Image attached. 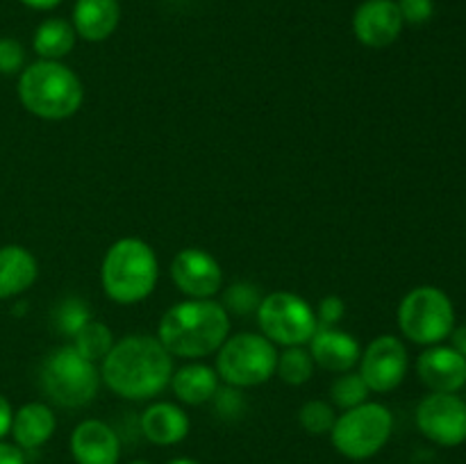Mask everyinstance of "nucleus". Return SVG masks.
<instances>
[{
    "instance_id": "f257e3e1",
    "label": "nucleus",
    "mask_w": 466,
    "mask_h": 464,
    "mask_svg": "<svg viewBox=\"0 0 466 464\" xmlns=\"http://www.w3.org/2000/svg\"><path fill=\"white\" fill-rule=\"evenodd\" d=\"M173 355L157 337L127 335L114 341L100 362V380L126 400H150L162 394L173 376Z\"/></svg>"
},
{
    "instance_id": "f03ea898",
    "label": "nucleus",
    "mask_w": 466,
    "mask_h": 464,
    "mask_svg": "<svg viewBox=\"0 0 466 464\" xmlns=\"http://www.w3.org/2000/svg\"><path fill=\"white\" fill-rule=\"evenodd\" d=\"M230 337V314L212 298H187L164 312L157 339L173 358L203 359Z\"/></svg>"
},
{
    "instance_id": "7ed1b4c3",
    "label": "nucleus",
    "mask_w": 466,
    "mask_h": 464,
    "mask_svg": "<svg viewBox=\"0 0 466 464\" xmlns=\"http://www.w3.org/2000/svg\"><path fill=\"white\" fill-rule=\"evenodd\" d=\"M18 100L44 121H66L85 103V86L77 73L53 59H36L18 73Z\"/></svg>"
},
{
    "instance_id": "20e7f679",
    "label": "nucleus",
    "mask_w": 466,
    "mask_h": 464,
    "mask_svg": "<svg viewBox=\"0 0 466 464\" xmlns=\"http://www.w3.org/2000/svg\"><path fill=\"white\" fill-rule=\"evenodd\" d=\"M159 282V259L153 246L139 237L116 239L100 264V285L109 300L137 305L148 298Z\"/></svg>"
},
{
    "instance_id": "39448f33",
    "label": "nucleus",
    "mask_w": 466,
    "mask_h": 464,
    "mask_svg": "<svg viewBox=\"0 0 466 464\" xmlns=\"http://www.w3.org/2000/svg\"><path fill=\"white\" fill-rule=\"evenodd\" d=\"M41 391L59 408H85L100 389V368L73 346H59L46 355L39 373Z\"/></svg>"
},
{
    "instance_id": "423d86ee",
    "label": "nucleus",
    "mask_w": 466,
    "mask_h": 464,
    "mask_svg": "<svg viewBox=\"0 0 466 464\" xmlns=\"http://www.w3.org/2000/svg\"><path fill=\"white\" fill-rule=\"evenodd\" d=\"M391 432H394L391 409L376 400H367L358 408L337 414L330 441L339 455L362 462L385 449L387 441L391 439Z\"/></svg>"
},
{
    "instance_id": "0eeeda50",
    "label": "nucleus",
    "mask_w": 466,
    "mask_h": 464,
    "mask_svg": "<svg viewBox=\"0 0 466 464\" xmlns=\"http://www.w3.org/2000/svg\"><path fill=\"white\" fill-rule=\"evenodd\" d=\"M396 318L405 339L428 348L449 339L455 328V308L440 287L421 285L403 296Z\"/></svg>"
},
{
    "instance_id": "6e6552de",
    "label": "nucleus",
    "mask_w": 466,
    "mask_h": 464,
    "mask_svg": "<svg viewBox=\"0 0 466 464\" xmlns=\"http://www.w3.org/2000/svg\"><path fill=\"white\" fill-rule=\"evenodd\" d=\"M278 348L262 332H237L217 350V373L228 387H259L276 376Z\"/></svg>"
},
{
    "instance_id": "1a4fd4ad",
    "label": "nucleus",
    "mask_w": 466,
    "mask_h": 464,
    "mask_svg": "<svg viewBox=\"0 0 466 464\" xmlns=\"http://www.w3.org/2000/svg\"><path fill=\"white\" fill-rule=\"evenodd\" d=\"M259 332L276 346H308L317 332V312L294 291H273L264 296L258 312Z\"/></svg>"
},
{
    "instance_id": "9d476101",
    "label": "nucleus",
    "mask_w": 466,
    "mask_h": 464,
    "mask_svg": "<svg viewBox=\"0 0 466 464\" xmlns=\"http://www.w3.org/2000/svg\"><path fill=\"white\" fill-rule=\"evenodd\" d=\"M417 428L432 444L455 449L466 441V400L458 394L431 391L417 405Z\"/></svg>"
},
{
    "instance_id": "9b49d317",
    "label": "nucleus",
    "mask_w": 466,
    "mask_h": 464,
    "mask_svg": "<svg viewBox=\"0 0 466 464\" xmlns=\"http://www.w3.org/2000/svg\"><path fill=\"white\" fill-rule=\"evenodd\" d=\"M360 376L376 394H390L403 385L410 371L408 346L396 335H380L369 341L360 355Z\"/></svg>"
},
{
    "instance_id": "f8f14e48",
    "label": "nucleus",
    "mask_w": 466,
    "mask_h": 464,
    "mask_svg": "<svg viewBox=\"0 0 466 464\" xmlns=\"http://www.w3.org/2000/svg\"><path fill=\"white\" fill-rule=\"evenodd\" d=\"M171 280L187 298H214L223 287V268L203 248H182L171 259Z\"/></svg>"
},
{
    "instance_id": "ddd939ff",
    "label": "nucleus",
    "mask_w": 466,
    "mask_h": 464,
    "mask_svg": "<svg viewBox=\"0 0 466 464\" xmlns=\"http://www.w3.org/2000/svg\"><path fill=\"white\" fill-rule=\"evenodd\" d=\"M403 27L396 0H364L353 12V35L367 48H390L399 41Z\"/></svg>"
},
{
    "instance_id": "4468645a",
    "label": "nucleus",
    "mask_w": 466,
    "mask_h": 464,
    "mask_svg": "<svg viewBox=\"0 0 466 464\" xmlns=\"http://www.w3.org/2000/svg\"><path fill=\"white\" fill-rule=\"evenodd\" d=\"M417 376L431 391L458 394L466 385V359L453 346H428L417 358Z\"/></svg>"
},
{
    "instance_id": "2eb2a0df",
    "label": "nucleus",
    "mask_w": 466,
    "mask_h": 464,
    "mask_svg": "<svg viewBox=\"0 0 466 464\" xmlns=\"http://www.w3.org/2000/svg\"><path fill=\"white\" fill-rule=\"evenodd\" d=\"M71 455L76 464H118L121 437L109 423L86 419L71 432Z\"/></svg>"
},
{
    "instance_id": "dca6fc26",
    "label": "nucleus",
    "mask_w": 466,
    "mask_h": 464,
    "mask_svg": "<svg viewBox=\"0 0 466 464\" xmlns=\"http://www.w3.org/2000/svg\"><path fill=\"white\" fill-rule=\"evenodd\" d=\"M308 350L317 367L332 373L350 371L358 367L360 355H362L360 341L337 326H319L309 339Z\"/></svg>"
},
{
    "instance_id": "f3484780",
    "label": "nucleus",
    "mask_w": 466,
    "mask_h": 464,
    "mask_svg": "<svg viewBox=\"0 0 466 464\" xmlns=\"http://www.w3.org/2000/svg\"><path fill=\"white\" fill-rule=\"evenodd\" d=\"M191 421L185 409L171 400H157L141 412V432L155 446H176L187 439Z\"/></svg>"
},
{
    "instance_id": "a211bd4d",
    "label": "nucleus",
    "mask_w": 466,
    "mask_h": 464,
    "mask_svg": "<svg viewBox=\"0 0 466 464\" xmlns=\"http://www.w3.org/2000/svg\"><path fill=\"white\" fill-rule=\"evenodd\" d=\"M121 23L118 0H76L71 12V25L80 39L100 44L116 32Z\"/></svg>"
},
{
    "instance_id": "6ab92c4d",
    "label": "nucleus",
    "mask_w": 466,
    "mask_h": 464,
    "mask_svg": "<svg viewBox=\"0 0 466 464\" xmlns=\"http://www.w3.org/2000/svg\"><path fill=\"white\" fill-rule=\"evenodd\" d=\"M57 419L48 403H25L14 412L12 419V437L21 450H36L55 435Z\"/></svg>"
},
{
    "instance_id": "aec40b11",
    "label": "nucleus",
    "mask_w": 466,
    "mask_h": 464,
    "mask_svg": "<svg viewBox=\"0 0 466 464\" xmlns=\"http://www.w3.org/2000/svg\"><path fill=\"white\" fill-rule=\"evenodd\" d=\"M171 389L185 405H205L217 396L221 387L217 368L205 362H187L171 376Z\"/></svg>"
},
{
    "instance_id": "412c9836",
    "label": "nucleus",
    "mask_w": 466,
    "mask_h": 464,
    "mask_svg": "<svg viewBox=\"0 0 466 464\" xmlns=\"http://www.w3.org/2000/svg\"><path fill=\"white\" fill-rule=\"evenodd\" d=\"M36 276H39V264L30 250L16 244L0 248V300L14 298L30 289Z\"/></svg>"
},
{
    "instance_id": "4be33fe9",
    "label": "nucleus",
    "mask_w": 466,
    "mask_h": 464,
    "mask_svg": "<svg viewBox=\"0 0 466 464\" xmlns=\"http://www.w3.org/2000/svg\"><path fill=\"white\" fill-rule=\"evenodd\" d=\"M77 35L73 30L71 21L66 18H46L39 23L32 36V48L39 55V59H53V62H62L73 48H76Z\"/></svg>"
},
{
    "instance_id": "5701e85b",
    "label": "nucleus",
    "mask_w": 466,
    "mask_h": 464,
    "mask_svg": "<svg viewBox=\"0 0 466 464\" xmlns=\"http://www.w3.org/2000/svg\"><path fill=\"white\" fill-rule=\"evenodd\" d=\"M114 341L116 339H114L112 330H109L105 323L91 318L89 323H85V326L73 335L71 346L82 355V358H86L89 362L96 364V362H103L105 355L112 350Z\"/></svg>"
},
{
    "instance_id": "b1692460",
    "label": "nucleus",
    "mask_w": 466,
    "mask_h": 464,
    "mask_svg": "<svg viewBox=\"0 0 466 464\" xmlns=\"http://www.w3.org/2000/svg\"><path fill=\"white\" fill-rule=\"evenodd\" d=\"M314 359L305 346H289L282 353H278L276 373L285 385L300 387L314 376Z\"/></svg>"
},
{
    "instance_id": "393cba45",
    "label": "nucleus",
    "mask_w": 466,
    "mask_h": 464,
    "mask_svg": "<svg viewBox=\"0 0 466 464\" xmlns=\"http://www.w3.org/2000/svg\"><path fill=\"white\" fill-rule=\"evenodd\" d=\"M369 394H371V389L367 387V382L362 380L360 373L353 371L339 373V378H335V382L330 385V400L341 412L367 403Z\"/></svg>"
},
{
    "instance_id": "a878e982",
    "label": "nucleus",
    "mask_w": 466,
    "mask_h": 464,
    "mask_svg": "<svg viewBox=\"0 0 466 464\" xmlns=\"http://www.w3.org/2000/svg\"><path fill=\"white\" fill-rule=\"evenodd\" d=\"M337 421L335 405L321 398H312L299 409V423L309 435H330Z\"/></svg>"
},
{
    "instance_id": "bb28decb",
    "label": "nucleus",
    "mask_w": 466,
    "mask_h": 464,
    "mask_svg": "<svg viewBox=\"0 0 466 464\" xmlns=\"http://www.w3.org/2000/svg\"><path fill=\"white\" fill-rule=\"evenodd\" d=\"M91 318H94V314H91L89 303H85V300L77 298V296H68V298H64L62 303L57 305V309H55V326H57V330L62 332L64 337H71V339L85 323L91 321Z\"/></svg>"
},
{
    "instance_id": "cd10ccee",
    "label": "nucleus",
    "mask_w": 466,
    "mask_h": 464,
    "mask_svg": "<svg viewBox=\"0 0 466 464\" xmlns=\"http://www.w3.org/2000/svg\"><path fill=\"white\" fill-rule=\"evenodd\" d=\"M264 296L259 294V289L250 282H235L226 289L223 294V308L228 309V314H239V317H246V314L258 312L259 303H262Z\"/></svg>"
},
{
    "instance_id": "c85d7f7f",
    "label": "nucleus",
    "mask_w": 466,
    "mask_h": 464,
    "mask_svg": "<svg viewBox=\"0 0 466 464\" xmlns=\"http://www.w3.org/2000/svg\"><path fill=\"white\" fill-rule=\"evenodd\" d=\"M25 68V48L14 36H0V76H16Z\"/></svg>"
},
{
    "instance_id": "c756f323",
    "label": "nucleus",
    "mask_w": 466,
    "mask_h": 464,
    "mask_svg": "<svg viewBox=\"0 0 466 464\" xmlns=\"http://www.w3.org/2000/svg\"><path fill=\"white\" fill-rule=\"evenodd\" d=\"M405 25H423L435 14V0H396Z\"/></svg>"
},
{
    "instance_id": "7c9ffc66",
    "label": "nucleus",
    "mask_w": 466,
    "mask_h": 464,
    "mask_svg": "<svg viewBox=\"0 0 466 464\" xmlns=\"http://www.w3.org/2000/svg\"><path fill=\"white\" fill-rule=\"evenodd\" d=\"M314 312H317L319 326H337L344 318L346 305L339 296H326V298L319 300Z\"/></svg>"
},
{
    "instance_id": "2f4dec72",
    "label": "nucleus",
    "mask_w": 466,
    "mask_h": 464,
    "mask_svg": "<svg viewBox=\"0 0 466 464\" xmlns=\"http://www.w3.org/2000/svg\"><path fill=\"white\" fill-rule=\"evenodd\" d=\"M212 400H217V409L226 417H237L244 409V398H241V391L237 387H226V389L218 387L217 396Z\"/></svg>"
},
{
    "instance_id": "473e14b6",
    "label": "nucleus",
    "mask_w": 466,
    "mask_h": 464,
    "mask_svg": "<svg viewBox=\"0 0 466 464\" xmlns=\"http://www.w3.org/2000/svg\"><path fill=\"white\" fill-rule=\"evenodd\" d=\"M0 464H25V455L16 444L0 441Z\"/></svg>"
},
{
    "instance_id": "72a5a7b5",
    "label": "nucleus",
    "mask_w": 466,
    "mask_h": 464,
    "mask_svg": "<svg viewBox=\"0 0 466 464\" xmlns=\"http://www.w3.org/2000/svg\"><path fill=\"white\" fill-rule=\"evenodd\" d=\"M12 419H14L12 405H9V400L0 394V441H3V437L9 435V430H12Z\"/></svg>"
},
{
    "instance_id": "f704fd0d",
    "label": "nucleus",
    "mask_w": 466,
    "mask_h": 464,
    "mask_svg": "<svg viewBox=\"0 0 466 464\" xmlns=\"http://www.w3.org/2000/svg\"><path fill=\"white\" fill-rule=\"evenodd\" d=\"M449 339H451V346H453V348L466 359V323L464 326H455Z\"/></svg>"
},
{
    "instance_id": "c9c22d12",
    "label": "nucleus",
    "mask_w": 466,
    "mask_h": 464,
    "mask_svg": "<svg viewBox=\"0 0 466 464\" xmlns=\"http://www.w3.org/2000/svg\"><path fill=\"white\" fill-rule=\"evenodd\" d=\"M18 3H23L30 9H36V12H50V9L59 7L64 0H18Z\"/></svg>"
},
{
    "instance_id": "e433bc0d",
    "label": "nucleus",
    "mask_w": 466,
    "mask_h": 464,
    "mask_svg": "<svg viewBox=\"0 0 466 464\" xmlns=\"http://www.w3.org/2000/svg\"><path fill=\"white\" fill-rule=\"evenodd\" d=\"M167 464H200V462H196V459H191V458H176Z\"/></svg>"
},
{
    "instance_id": "4c0bfd02",
    "label": "nucleus",
    "mask_w": 466,
    "mask_h": 464,
    "mask_svg": "<svg viewBox=\"0 0 466 464\" xmlns=\"http://www.w3.org/2000/svg\"><path fill=\"white\" fill-rule=\"evenodd\" d=\"M127 464H150L148 459H132V462H127Z\"/></svg>"
}]
</instances>
